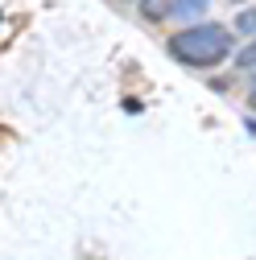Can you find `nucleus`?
Listing matches in <instances>:
<instances>
[{
  "label": "nucleus",
  "instance_id": "f257e3e1",
  "mask_svg": "<svg viewBox=\"0 0 256 260\" xmlns=\"http://www.w3.org/2000/svg\"><path fill=\"white\" fill-rule=\"evenodd\" d=\"M170 54L186 67H219L223 58L232 54V34L223 25H190L182 34L170 38Z\"/></svg>",
  "mask_w": 256,
  "mask_h": 260
},
{
  "label": "nucleus",
  "instance_id": "f03ea898",
  "mask_svg": "<svg viewBox=\"0 0 256 260\" xmlns=\"http://www.w3.org/2000/svg\"><path fill=\"white\" fill-rule=\"evenodd\" d=\"M207 5H211V0H174L170 13H178V17H199Z\"/></svg>",
  "mask_w": 256,
  "mask_h": 260
},
{
  "label": "nucleus",
  "instance_id": "7ed1b4c3",
  "mask_svg": "<svg viewBox=\"0 0 256 260\" xmlns=\"http://www.w3.org/2000/svg\"><path fill=\"white\" fill-rule=\"evenodd\" d=\"M236 29L248 34V38H256V9H244V13L236 17Z\"/></svg>",
  "mask_w": 256,
  "mask_h": 260
},
{
  "label": "nucleus",
  "instance_id": "20e7f679",
  "mask_svg": "<svg viewBox=\"0 0 256 260\" xmlns=\"http://www.w3.org/2000/svg\"><path fill=\"white\" fill-rule=\"evenodd\" d=\"M240 67H248V71H256V38L240 50Z\"/></svg>",
  "mask_w": 256,
  "mask_h": 260
},
{
  "label": "nucleus",
  "instance_id": "39448f33",
  "mask_svg": "<svg viewBox=\"0 0 256 260\" xmlns=\"http://www.w3.org/2000/svg\"><path fill=\"white\" fill-rule=\"evenodd\" d=\"M236 5H244V0H236Z\"/></svg>",
  "mask_w": 256,
  "mask_h": 260
}]
</instances>
